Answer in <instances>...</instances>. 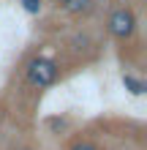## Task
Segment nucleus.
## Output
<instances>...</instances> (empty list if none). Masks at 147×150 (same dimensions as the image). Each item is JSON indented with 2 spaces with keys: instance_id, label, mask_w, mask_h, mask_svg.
I'll list each match as a JSON object with an SVG mask.
<instances>
[{
  "instance_id": "f257e3e1",
  "label": "nucleus",
  "mask_w": 147,
  "mask_h": 150,
  "mask_svg": "<svg viewBox=\"0 0 147 150\" xmlns=\"http://www.w3.org/2000/svg\"><path fill=\"white\" fill-rule=\"evenodd\" d=\"M27 79H30V85H36V87H49V85L57 79V66H55V60H49V57H36V60H30V66H27Z\"/></svg>"
},
{
  "instance_id": "f03ea898",
  "label": "nucleus",
  "mask_w": 147,
  "mask_h": 150,
  "mask_svg": "<svg viewBox=\"0 0 147 150\" xmlns=\"http://www.w3.org/2000/svg\"><path fill=\"white\" fill-rule=\"evenodd\" d=\"M134 30H136V16H134L131 8H117V11L109 14V33L115 38L125 41V38L134 36Z\"/></svg>"
},
{
  "instance_id": "7ed1b4c3",
  "label": "nucleus",
  "mask_w": 147,
  "mask_h": 150,
  "mask_svg": "<svg viewBox=\"0 0 147 150\" xmlns=\"http://www.w3.org/2000/svg\"><path fill=\"white\" fill-rule=\"evenodd\" d=\"M60 6H63V11H68V14H87L93 0H60Z\"/></svg>"
},
{
  "instance_id": "20e7f679",
  "label": "nucleus",
  "mask_w": 147,
  "mask_h": 150,
  "mask_svg": "<svg viewBox=\"0 0 147 150\" xmlns=\"http://www.w3.org/2000/svg\"><path fill=\"white\" fill-rule=\"evenodd\" d=\"M123 85H125L134 96H142V93H144V82H142V79H136V76H131V74L123 76Z\"/></svg>"
},
{
  "instance_id": "39448f33",
  "label": "nucleus",
  "mask_w": 147,
  "mask_h": 150,
  "mask_svg": "<svg viewBox=\"0 0 147 150\" xmlns=\"http://www.w3.org/2000/svg\"><path fill=\"white\" fill-rule=\"evenodd\" d=\"M22 8L27 14H38L41 11V0H22Z\"/></svg>"
},
{
  "instance_id": "423d86ee",
  "label": "nucleus",
  "mask_w": 147,
  "mask_h": 150,
  "mask_svg": "<svg viewBox=\"0 0 147 150\" xmlns=\"http://www.w3.org/2000/svg\"><path fill=\"white\" fill-rule=\"evenodd\" d=\"M71 150H98V147L93 145V142H76V145L71 147Z\"/></svg>"
},
{
  "instance_id": "0eeeda50",
  "label": "nucleus",
  "mask_w": 147,
  "mask_h": 150,
  "mask_svg": "<svg viewBox=\"0 0 147 150\" xmlns=\"http://www.w3.org/2000/svg\"><path fill=\"white\" fill-rule=\"evenodd\" d=\"M22 150H33V147H22Z\"/></svg>"
}]
</instances>
